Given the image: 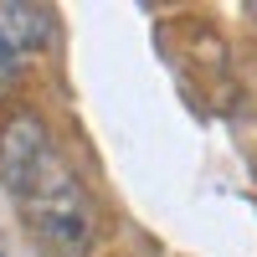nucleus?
I'll return each instance as SVG.
<instances>
[{
	"label": "nucleus",
	"mask_w": 257,
	"mask_h": 257,
	"mask_svg": "<svg viewBox=\"0 0 257 257\" xmlns=\"http://www.w3.org/2000/svg\"><path fill=\"white\" fill-rule=\"evenodd\" d=\"M0 41L16 57H31L41 47H52V11L26 6V0H0Z\"/></svg>",
	"instance_id": "obj_2"
},
{
	"label": "nucleus",
	"mask_w": 257,
	"mask_h": 257,
	"mask_svg": "<svg viewBox=\"0 0 257 257\" xmlns=\"http://www.w3.org/2000/svg\"><path fill=\"white\" fill-rule=\"evenodd\" d=\"M0 180L21 206L31 237L52 257H88L98 231L93 201L67 155L57 149V139L47 134V123L26 108L0 123Z\"/></svg>",
	"instance_id": "obj_1"
},
{
	"label": "nucleus",
	"mask_w": 257,
	"mask_h": 257,
	"mask_svg": "<svg viewBox=\"0 0 257 257\" xmlns=\"http://www.w3.org/2000/svg\"><path fill=\"white\" fill-rule=\"evenodd\" d=\"M16 77H21V57L6 47V41H0V88H11Z\"/></svg>",
	"instance_id": "obj_3"
}]
</instances>
